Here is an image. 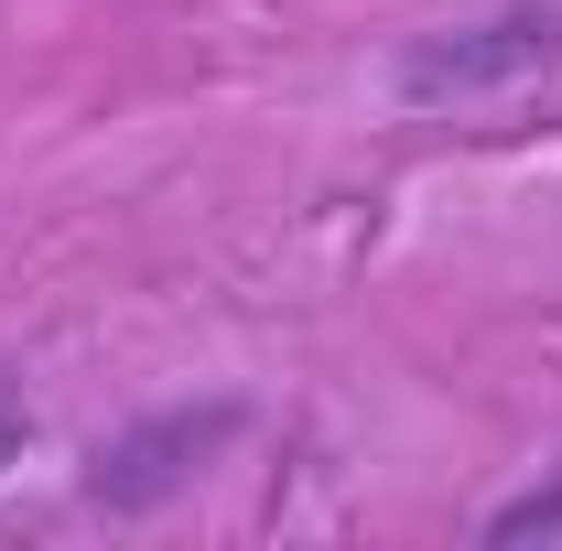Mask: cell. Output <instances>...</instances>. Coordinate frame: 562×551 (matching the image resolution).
<instances>
[{
	"label": "cell",
	"mask_w": 562,
	"mask_h": 551,
	"mask_svg": "<svg viewBox=\"0 0 562 551\" xmlns=\"http://www.w3.org/2000/svg\"><path fill=\"white\" fill-rule=\"evenodd\" d=\"M552 66H562V0H497V11L412 33L390 76H401L412 109H476V98H508Z\"/></svg>",
	"instance_id": "6da1fadb"
},
{
	"label": "cell",
	"mask_w": 562,
	"mask_h": 551,
	"mask_svg": "<svg viewBox=\"0 0 562 551\" xmlns=\"http://www.w3.org/2000/svg\"><path fill=\"white\" fill-rule=\"evenodd\" d=\"M249 432V401H173V412H140L120 421L109 443H87V508H109V519H151L162 497H184V486L206 476L216 454Z\"/></svg>",
	"instance_id": "7a4b0ae2"
},
{
	"label": "cell",
	"mask_w": 562,
	"mask_h": 551,
	"mask_svg": "<svg viewBox=\"0 0 562 551\" xmlns=\"http://www.w3.org/2000/svg\"><path fill=\"white\" fill-rule=\"evenodd\" d=\"M476 541H562V476L519 486V497H497L487 519H476Z\"/></svg>",
	"instance_id": "3957f363"
},
{
	"label": "cell",
	"mask_w": 562,
	"mask_h": 551,
	"mask_svg": "<svg viewBox=\"0 0 562 551\" xmlns=\"http://www.w3.org/2000/svg\"><path fill=\"white\" fill-rule=\"evenodd\" d=\"M22 443H33V401H22V379L0 368V476L22 465Z\"/></svg>",
	"instance_id": "277c9868"
}]
</instances>
